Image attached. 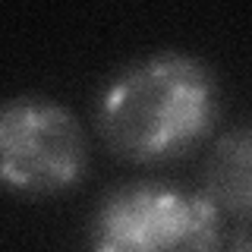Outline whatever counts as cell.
Instances as JSON below:
<instances>
[{
    "mask_svg": "<svg viewBox=\"0 0 252 252\" xmlns=\"http://www.w3.org/2000/svg\"><path fill=\"white\" fill-rule=\"evenodd\" d=\"M218 120V82L202 60L161 51L123 69L101 94L98 123L107 148L136 164L186 155Z\"/></svg>",
    "mask_w": 252,
    "mask_h": 252,
    "instance_id": "1",
    "label": "cell"
},
{
    "mask_svg": "<svg viewBox=\"0 0 252 252\" xmlns=\"http://www.w3.org/2000/svg\"><path fill=\"white\" fill-rule=\"evenodd\" d=\"M92 252H220V211L167 183L120 186L94 208Z\"/></svg>",
    "mask_w": 252,
    "mask_h": 252,
    "instance_id": "2",
    "label": "cell"
},
{
    "mask_svg": "<svg viewBox=\"0 0 252 252\" xmlns=\"http://www.w3.org/2000/svg\"><path fill=\"white\" fill-rule=\"evenodd\" d=\"M89 164L82 126L47 98H13L0 114V173L26 195H54L76 186Z\"/></svg>",
    "mask_w": 252,
    "mask_h": 252,
    "instance_id": "3",
    "label": "cell"
},
{
    "mask_svg": "<svg viewBox=\"0 0 252 252\" xmlns=\"http://www.w3.org/2000/svg\"><path fill=\"white\" fill-rule=\"evenodd\" d=\"M205 195L218 211L252 220V123L215 142L205 161Z\"/></svg>",
    "mask_w": 252,
    "mask_h": 252,
    "instance_id": "4",
    "label": "cell"
},
{
    "mask_svg": "<svg viewBox=\"0 0 252 252\" xmlns=\"http://www.w3.org/2000/svg\"><path fill=\"white\" fill-rule=\"evenodd\" d=\"M230 252H252V236H246V240H240V243H233Z\"/></svg>",
    "mask_w": 252,
    "mask_h": 252,
    "instance_id": "5",
    "label": "cell"
}]
</instances>
